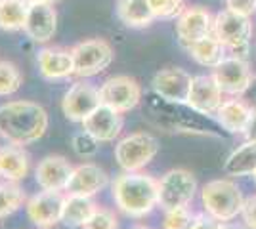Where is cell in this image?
Wrapping results in <instances>:
<instances>
[{"mask_svg": "<svg viewBox=\"0 0 256 229\" xmlns=\"http://www.w3.org/2000/svg\"><path fill=\"white\" fill-rule=\"evenodd\" d=\"M48 130V113L42 105L18 99L0 105V136L14 145L38 142Z\"/></svg>", "mask_w": 256, "mask_h": 229, "instance_id": "cell-1", "label": "cell"}, {"mask_svg": "<svg viewBox=\"0 0 256 229\" xmlns=\"http://www.w3.org/2000/svg\"><path fill=\"white\" fill-rule=\"evenodd\" d=\"M113 201L130 218H144L159 207V182L142 172H124L111 184Z\"/></svg>", "mask_w": 256, "mask_h": 229, "instance_id": "cell-2", "label": "cell"}, {"mask_svg": "<svg viewBox=\"0 0 256 229\" xmlns=\"http://www.w3.org/2000/svg\"><path fill=\"white\" fill-rule=\"evenodd\" d=\"M204 212L222 222H232L241 214L245 197L232 180H212L201 189Z\"/></svg>", "mask_w": 256, "mask_h": 229, "instance_id": "cell-3", "label": "cell"}, {"mask_svg": "<svg viewBox=\"0 0 256 229\" xmlns=\"http://www.w3.org/2000/svg\"><path fill=\"white\" fill-rule=\"evenodd\" d=\"M212 34L224 44L228 52L232 55L245 59V52L248 50V42L252 38V23L250 17L235 13L228 10L216 13L212 25Z\"/></svg>", "mask_w": 256, "mask_h": 229, "instance_id": "cell-4", "label": "cell"}, {"mask_svg": "<svg viewBox=\"0 0 256 229\" xmlns=\"http://www.w3.org/2000/svg\"><path fill=\"white\" fill-rule=\"evenodd\" d=\"M159 140L150 132H134L115 145V161L124 172H140L157 157Z\"/></svg>", "mask_w": 256, "mask_h": 229, "instance_id": "cell-5", "label": "cell"}, {"mask_svg": "<svg viewBox=\"0 0 256 229\" xmlns=\"http://www.w3.org/2000/svg\"><path fill=\"white\" fill-rule=\"evenodd\" d=\"M73 63H75V76L90 78L104 73L113 63V46L104 38H88L75 44L71 48Z\"/></svg>", "mask_w": 256, "mask_h": 229, "instance_id": "cell-6", "label": "cell"}, {"mask_svg": "<svg viewBox=\"0 0 256 229\" xmlns=\"http://www.w3.org/2000/svg\"><path fill=\"white\" fill-rule=\"evenodd\" d=\"M197 193V180L190 170L172 168L159 180V207L168 212L188 207Z\"/></svg>", "mask_w": 256, "mask_h": 229, "instance_id": "cell-7", "label": "cell"}, {"mask_svg": "<svg viewBox=\"0 0 256 229\" xmlns=\"http://www.w3.org/2000/svg\"><path fill=\"white\" fill-rule=\"evenodd\" d=\"M142 96H144V92H142L140 82L128 75L109 76L100 86L102 103L118 113H128L134 107H138Z\"/></svg>", "mask_w": 256, "mask_h": 229, "instance_id": "cell-8", "label": "cell"}, {"mask_svg": "<svg viewBox=\"0 0 256 229\" xmlns=\"http://www.w3.org/2000/svg\"><path fill=\"white\" fill-rule=\"evenodd\" d=\"M212 76L216 78L218 86L222 88V92L230 94V96L246 94L250 82H252V73L248 69V63L235 55H226L224 59L214 67Z\"/></svg>", "mask_w": 256, "mask_h": 229, "instance_id": "cell-9", "label": "cell"}, {"mask_svg": "<svg viewBox=\"0 0 256 229\" xmlns=\"http://www.w3.org/2000/svg\"><path fill=\"white\" fill-rule=\"evenodd\" d=\"M102 105L100 99V88L90 82L78 80L65 92L62 101V111L65 119L71 122H82L92 111Z\"/></svg>", "mask_w": 256, "mask_h": 229, "instance_id": "cell-10", "label": "cell"}, {"mask_svg": "<svg viewBox=\"0 0 256 229\" xmlns=\"http://www.w3.org/2000/svg\"><path fill=\"white\" fill-rule=\"evenodd\" d=\"M193 76L180 67H166L160 69L153 76L151 86L155 96L166 99L170 103H188V96L192 90Z\"/></svg>", "mask_w": 256, "mask_h": 229, "instance_id": "cell-11", "label": "cell"}, {"mask_svg": "<svg viewBox=\"0 0 256 229\" xmlns=\"http://www.w3.org/2000/svg\"><path fill=\"white\" fill-rule=\"evenodd\" d=\"M222 88L218 86L216 78L212 75H199L193 76L192 90L188 96V107L197 111L199 115H203L206 119H210L216 115V111L220 109V105L224 103L222 99Z\"/></svg>", "mask_w": 256, "mask_h": 229, "instance_id": "cell-12", "label": "cell"}, {"mask_svg": "<svg viewBox=\"0 0 256 229\" xmlns=\"http://www.w3.org/2000/svg\"><path fill=\"white\" fill-rule=\"evenodd\" d=\"M64 201L65 197L62 195V191H42L25 203V210L36 228L52 229L56 224L62 222Z\"/></svg>", "mask_w": 256, "mask_h": 229, "instance_id": "cell-13", "label": "cell"}, {"mask_svg": "<svg viewBox=\"0 0 256 229\" xmlns=\"http://www.w3.org/2000/svg\"><path fill=\"white\" fill-rule=\"evenodd\" d=\"M214 17L210 11L201 8V6H192L186 8L180 15L176 17V34L184 48L192 46L193 42L201 40L204 36L212 34Z\"/></svg>", "mask_w": 256, "mask_h": 229, "instance_id": "cell-14", "label": "cell"}, {"mask_svg": "<svg viewBox=\"0 0 256 229\" xmlns=\"http://www.w3.org/2000/svg\"><path fill=\"white\" fill-rule=\"evenodd\" d=\"M75 166L62 155L44 157L34 168V180L42 191H65Z\"/></svg>", "mask_w": 256, "mask_h": 229, "instance_id": "cell-15", "label": "cell"}, {"mask_svg": "<svg viewBox=\"0 0 256 229\" xmlns=\"http://www.w3.org/2000/svg\"><path fill=\"white\" fill-rule=\"evenodd\" d=\"M107 186H109V176L104 168H100L94 163H82L73 168L65 191L69 195L94 197L100 191H104Z\"/></svg>", "mask_w": 256, "mask_h": 229, "instance_id": "cell-16", "label": "cell"}, {"mask_svg": "<svg viewBox=\"0 0 256 229\" xmlns=\"http://www.w3.org/2000/svg\"><path fill=\"white\" fill-rule=\"evenodd\" d=\"M23 31L32 42H50L58 31V11L54 4H31Z\"/></svg>", "mask_w": 256, "mask_h": 229, "instance_id": "cell-17", "label": "cell"}, {"mask_svg": "<svg viewBox=\"0 0 256 229\" xmlns=\"http://www.w3.org/2000/svg\"><path fill=\"white\" fill-rule=\"evenodd\" d=\"M120 115L122 113H118V111L111 109V107L102 103L80 124H82V130L92 134L100 143L115 142L120 130H122V117Z\"/></svg>", "mask_w": 256, "mask_h": 229, "instance_id": "cell-18", "label": "cell"}, {"mask_svg": "<svg viewBox=\"0 0 256 229\" xmlns=\"http://www.w3.org/2000/svg\"><path fill=\"white\" fill-rule=\"evenodd\" d=\"M36 63H38L40 75L46 80H64L75 75L73 54L67 48H60V46L42 48L36 55Z\"/></svg>", "mask_w": 256, "mask_h": 229, "instance_id": "cell-19", "label": "cell"}, {"mask_svg": "<svg viewBox=\"0 0 256 229\" xmlns=\"http://www.w3.org/2000/svg\"><path fill=\"white\" fill-rule=\"evenodd\" d=\"M254 107L250 103H246L243 99H226L220 105V109L216 111L214 119L218 122V126H222L230 134H245L248 124L252 122L254 117Z\"/></svg>", "mask_w": 256, "mask_h": 229, "instance_id": "cell-20", "label": "cell"}, {"mask_svg": "<svg viewBox=\"0 0 256 229\" xmlns=\"http://www.w3.org/2000/svg\"><path fill=\"white\" fill-rule=\"evenodd\" d=\"M29 155L23 151L22 145H4L0 147V176L6 182H22L29 174Z\"/></svg>", "mask_w": 256, "mask_h": 229, "instance_id": "cell-21", "label": "cell"}, {"mask_svg": "<svg viewBox=\"0 0 256 229\" xmlns=\"http://www.w3.org/2000/svg\"><path fill=\"white\" fill-rule=\"evenodd\" d=\"M117 17L130 29L150 27L155 19L148 0H117Z\"/></svg>", "mask_w": 256, "mask_h": 229, "instance_id": "cell-22", "label": "cell"}, {"mask_svg": "<svg viewBox=\"0 0 256 229\" xmlns=\"http://www.w3.org/2000/svg\"><path fill=\"white\" fill-rule=\"evenodd\" d=\"M186 50H188V54H190V57L195 63H199L203 67H212V69L228 55V50L224 48V44L220 42L214 34H208L201 40L193 42Z\"/></svg>", "mask_w": 256, "mask_h": 229, "instance_id": "cell-23", "label": "cell"}, {"mask_svg": "<svg viewBox=\"0 0 256 229\" xmlns=\"http://www.w3.org/2000/svg\"><path fill=\"white\" fill-rule=\"evenodd\" d=\"M96 208L98 207L94 205L92 197L67 195L64 201V210H62V224L73 229L82 228Z\"/></svg>", "mask_w": 256, "mask_h": 229, "instance_id": "cell-24", "label": "cell"}, {"mask_svg": "<svg viewBox=\"0 0 256 229\" xmlns=\"http://www.w3.org/2000/svg\"><path fill=\"white\" fill-rule=\"evenodd\" d=\"M224 170L228 176H252L256 172V143L246 140L228 159Z\"/></svg>", "mask_w": 256, "mask_h": 229, "instance_id": "cell-25", "label": "cell"}, {"mask_svg": "<svg viewBox=\"0 0 256 229\" xmlns=\"http://www.w3.org/2000/svg\"><path fill=\"white\" fill-rule=\"evenodd\" d=\"M29 6L22 0H4L0 4V29L2 31H23L27 21Z\"/></svg>", "mask_w": 256, "mask_h": 229, "instance_id": "cell-26", "label": "cell"}, {"mask_svg": "<svg viewBox=\"0 0 256 229\" xmlns=\"http://www.w3.org/2000/svg\"><path fill=\"white\" fill-rule=\"evenodd\" d=\"M25 203V193L16 182L0 184V218H6L20 210Z\"/></svg>", "mask_w": 256, "mask_h": 229, "instance_id": "cell-27", "label": "cell"}, {"mask_svg": "<svg viewBox=\"0 0 256 229\" xmlns=\"http://www.w3.org/2000/svg\"><path fill=\"white\" fill-rule=\"evenodd\" d=\"M23 84V75L12 61H0V96L16 94Z\"/></svg>", "mask_w": 256, "mask_h": 229, "instance_id": "cell-28", "label": "cell"}, {"mask_svg": "<svg viewBox=\"0 0 256 229\" xmlns=\"http://www.w3.org/2000/svg\"><path fill=\"white\" fill-rule=\"evenodd\" d=\"M155 19H176L186 10V0H148Z\"/></svg>", "mask_w": 256, "mask_h": 229, "instance_id": "cell-29", "label": "cell"}, {"mask_svg": "<svg viewBox=\"0 0 256 229\" xmlns=\"http://www.w3.org/2000/svg\"><path fill=\"white\" fill-rule=\"evenodd\" d=\"M118 220L109 208L98 207L94 214L86 220V224L80 229H117Z\"/></svg>", "mask_w": 256, "mask_h": 229, "instance_id": "cell-30", "label": "cell"}, {"mask_svg": "<svg viewBox=\"0 0 256 229\" xmlns=\"http://www.w3.org/2000/svg\"><path fill=\"white\" fill-rule=\"evenodd\" d=\"M193 218H195V216L188 210V207L174 208V210L164 212L162 229H190Z\"/></svg>", "mask_w": 256, "mask_h": 229, "instance_id": "cell-31", "label": "cell"}, {"mask_svg": "<svg viewBox=\"0 0 256 229\" xmlns=\"http://www.w3.org/2000/svg\"><path fill=\"white\" fill-rule=\"evenodd\" d=\"M98 147H100V142L86 130L78 132V134L73 136V149H75L76 155L82 157V159L94 157L98 153Z\"/></svg>", "mask_w": 256, "mask_h": 229, "instance_id": "cell-32", "label": "cell"}, {"mask_svg": "<svg viewBox=\"0 0 256 229\" xmlns=\"http://www.w3.org/2000/svg\"><path fill=\"white\" fill-rule=\"evenodd\" d=\"M190 229H232V224L212 218L210 214H197L193 218Z\"/></svg>", "mask_w": 256, "mask_h": 229, "instance_id": "cell-33", "label": "cell"}, {"mask_svg": "<svg viewBox=\"0 0 256 229\" xmlns=\"http://www.w3.org/2000/svg\"><path fill=\"white\" fill-rule=\"evenodd\" d=\"M241 218L246 228L256 229V195H250L245 199L241 208Z\"/></svg>", "mask_w": 256, "mask_h": 229, "instance_id": "cell-34", "label": "cell"}, {"mask_svg": "<svg viewBox=\"0 0 256 229\" xmlns=\"http://www.w3.org/2000/svg\"><path fill=\"white\" fill-rule=\"evenodd\" d=\"M226 8L235 13L250 17L256 11V0H226Z\"/></svg>", "mask_w": 256, "mask_h": 229, "instance_id": "cell-35", "label": "cell"}, {"mask_svg": "<svg viewBox=\"0 0 256 229\" xmlns=\"http://www.w3.org/2000/svg\"><path fill=\"white\" fill-rule=\"evenodd\" d=\"M245 136H246V140H248V142L256 143V113H254V117H252V122H250V124H248V128H246Z\"/></svg>", "mask_w": 256, "mask_h": 229, "instance_id": "cell-36", "label": "cell"}, {"mask_svg": "<svg viewBox=\"0 0 256 229\" xmlns=\"http://www.w3.org/2000/svg\"><path fill=\"white\" fill-rule=\"evenodd\" d=\"M248 90L252 92V99H250V105H252V107H254V111H256V76H252V82H250Z\"/></svg>", "mask_w": 256, "mask_h": 229, "instance_id": "cell-37", "label": "cell"}, {"mask_svg": "<svg viewBox=\"0 0 256 229\" xmlns=\"http://www.w3.org/2000/svg\"><path fill=\"white\" fill-rule=\"evenodd\" d=\"M22 2H25L27 6H31V4H56L60 0H22Z\"/></svg>", "mask_w": 256, "mask_h": 229, "instance_id": "cell-38", "label": "cell"}, {"mask_svg": "<svg viewBox=\"0 0 256 229\" xmlns=\"http://www.w3.org/2000/svg\"><path fill=\"white\" fill-rule=\"evenodd\" d=\"M130 229H151V228H146V226H134V228H130Z\"/></svg>", "mask_w": 256, "mask_h": 229, "instance_id": "cell-39", "label": "cell"}, {"mask_svg": "<svg viewBox=\"0 0 256 229\" xmlns=\"http://www.w3.org/2000/svg\"><path fill=\"white\" fill-rule=\"evenodd\" d=\"M252 178H254V182H256V172H254V174H252Z\"/></svg>", "mask_w": 256, "mask_h": 229, "instance_id": "cell-40", "label": "cell"}, {"mask_svg": "<svg viewBox=\"0 0 256 229\" xmlns=\"http://www.w3.org/2000/svg\"><path fill=\"white\" fill-rule=\"evenodd\" d=\"M2 2H4V0H0V4H2Z\"/></svg>", "mask_w": 256, "mask_h": 229, "instance_id": "cell-41", "label": "cell"}, {"mask_svg": "<svg viewBox=\"0 0 256 229\" xmlns=\"http://www.w3.org/2000/svg\"><path fill=\"white\" fill-rule=\"evenodd\" d=\"M38 229H40V228H38Z\"/></svg>", "mask_w": 256, "mask_h": 229, "instance_id": "cell-42", "label": "cell"}]
</instances>
